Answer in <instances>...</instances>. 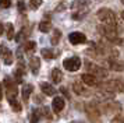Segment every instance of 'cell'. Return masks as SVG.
<instances>
[{
    "mask_svg": "<svg viewBox=\"0 0 124 123\" xmlns=\"http://www.w3.org/2000/svg\"><path fill=\"white\" fill-rule=\"evenodd\" d=\"M4 85H6V89H7V99L17 98V94H18L17 85H16V83H14L10 77L4 78Z\"/></svg>",
    "mask_w": 124,
    "mask_h": 123,
    "instance_id": "277c9868",
    "label": "cell"
},
{
    "mask_svg": "<svg viewBox=\"0 0 124 123\" xmlns=\"http://www.w3.org/2000/svg\"><path fill=\"white\" fill-rule=\"evenodd\" d=\"M89 4V0H74L71 3V9L74 10H82L85 7H88Z\"/></svg>",
    "mask_w": 124,
    "mask_h": 123,
    "instance_id": "4fadbf2b",
    "label": "cell"
},
{
    "mask_svg": "<svg viewBox=\"0 0 124 123\" xmlns=\"http://www.w3.org/2000/svg\"><path fill=\"white\" fill-rule=\"evenodd\" d=\"M81 80H82V83L86 84L88 87H95V85H98V81H99L93 74H88V73L82 74V76H81Z\"/></svg>",
    "mask_w": 124,
    "mask_h": 123,
    "instance_id": "ba28073f",
    "label": "cell"
},
{
    "mask_svg": "<svg viewBox=\"0 0 124 123\" xmlns=\"http://www.w3.org/2000/svg\"><path fill=\"white\" fill-rule=\"evenodd\" d=\"M109 64H110V69L112 70H117V71H123V64L121 63H117L114 59H109Z\"/></svg>",
    "mask_w": 124,
    "mask_h": 123,
    "instance_id": "ffe728a7",
    "label": "cell"
},
{
    "mask_svg": "<svg viewBox=\"0 0 124 123\" xmlns=\"http://www.w3.org/2000/svg\"><path fill=\"white\" fill-rule=\"evenodd\" d=\"M3 32H4V28H3V24L0 22V35H1Z\"/></svg>",
    "mask_w": 124,
    "mask_h": 123,
    "instance_id": "d6a6232c",
    "label": "cell"
},
{
    "mask_svg": "<svg viewBox=\"0 0 124 123\" xmlns=\"http://www.w3.org/2000/svg\"><path fill=\"white\" fill-rule=\"evenodd\" d=\"M38 28H39L40 32H49L52 27H50V22H49V21H42Z\"/></svg>",
    "mask_w": 124,
    "mask_h": 123,
    "instance_id": "7402d4cb",
    "label": "cell"
},
{
    "mask_svg": "<svg viewBox=\"0 0 124 123\" xmlns=\"http://www.w3.org/2000/svg\"><path fill=\"white\" fill-rule=\"evenodd\" d=\"M17 7H18V10L21 11V13H24V11L27 10V4H25L24 1H21V0L17 3Z\"/></svg>",
    "mask_w": 124,
    "mask_h": 123,
    "instance_id": "83f0119b",
    "label": "cell"
},
{
    "mask_svg": "<svg viewBox=\"0 0 124 123\" xmlns=\"http://www.w3.org/2000/svg\"><path fill=\"white\" fill-rule=\"evenodd\" d=\"M32 91H34V85H31V84H27V85H24L23 87V101L24 102H28L29 101V95L32 94Z\"/></svg>",
    "mask_w": 124,
    "mask_h": 123,
    "instance_id": "7c38bea8",
    "label": "cell"
},
{
    "mask_svg": "<svg viewBox=\"0 0 124 123\" xmlns=\"http://www.w3.org/2000/svg\"><path fill=\"white\" fill-rule=\"evenodd\" d=\"M36 49V44H35L34 41H28V42H25L24 45V52H27V53H32L35 52Z\"/></svg>",
    "mask_w": 124,
    "mask_h": 123,
    "instance_id": "e0dca14e",
    "label": "cell"
},
{
    "mask_svg": "<svg viewBox=\"0 0 124 123\" xmlns=\"http://www.w3.org/2000/svg\"><path fill=\"white\" fill-rule=\"evenodd\" d=\"M3 99V89H1V83H0V101Z\"/></svg>",
    "mask_w": 124,
    "mask_h": 123,
    "instance_id": "1f68e13d",
    "label": "cell"
},
{
    "mask_svg": "<svg viewBox=\"0 0 124 123\" xmlns=\"http://www.w3.org/2000/svg\"><path fill=\"white\" fill-rule=\"evenodd\" d=\"M60 92H62V94H64V97H66V98H68V99L71 98V95L68 94L67 88H64V87H62V88H60Z\"/></svg>",
    "mask_w": 124,
    "mask_h": 123,
    "instance_id": "f1b7e54d",
    "label": "cell"
},
{
    "mask_svg": "<svg viewBox=\"0 0 124 123\" xmlns=\"http://www.w3.org/2000/svg\"><path fill=\"white\" fill-rule=\"evenodd\" d=\"M96 16L99 18V21L102 24H107V25H114V27H117V17L114 14V11H112L110 9H101V10H98L96 13Z\"/></svg>",
    "mask_w": 124,
    "mask_h": 123,
    "instance_id": "7a4b0ae2",
    "label": "cell"
},
{
    "mask_svg": "<svg viewBox=\"0 0 124 123\" xmlns=\"http://www.w3.org/2000/svg\"><path fill=\"white\" fill-rule=\"evenodd\" d=\"M0 57L3 59V62H4V64H7V66H10V64H13V55H11V50L7 48L6 45H0Z\"/></svg>",
    "mask_w": 124,
    "mask_h": 123,
    "instance_id": "8992f818",
    "label": "cell"
},
{
    "mask_svg": "<svg viewBox=\"0 0 124 123\" xmlns=\"http://www.w3.org/2000/svg\"><path fill=\"white\" fill-rule=\"evenodd\" d=\"M60 38H62V32H60V29H54V31H53V35H52V39H50L52 45L56 46V45L60 42Z\"/></svg>",
    "mask_w": 124,
    "mask_h": 123,
    "instance_id": "d6986e66",
    "label": "cell"
},
{
    "mask_svg": "<svg viewBox=\"0 0 124 123\" xmlns=\"http://www.w3.org/2000/svg\"><path fill=\"white\" fill-rule=\"evenodd\" d=\"M68 41L73 45H79V44L86 42V36H85V34H82V32H71L68 35Z\"/></svg>",
    "mask_w": 124,
    "mask_h": 123,
    "instance_id": "52a82bcc",
    "label": "cell"
},
{
    "mask_svg": "<svg viewBox=\"0 0 124 123\" xmlns=\"http://www.w3.org/2000/svg\"><path fill=\"white\" fill-rule=\"evenodd\" d=\"M39 67H40V60L38 57H31L29 59V69H31V71L34 74H38Z\"/></svg>",
    "mask_w": 124,
    "mask_h": 123,
    "instance_id": "5bb4252c",
    "label": "cell"
},
{
    "mask_svg": "<svg viewBox=\"0 0 124 123\" xmlns=\"http://www.w3.org/2000/svg\"><path fill=\"white\" fill-rule=\"evenodd\" d=\"M40 55H42V57H45V59H47V60L54 57V53H53V50H52V49H46V48L40 49Z\"/></svg>",
    "mask_w": 124,
    "mask_h": 123,
    "instance_id": "44dd1931",
    "label": "cell"
},
{
    "mask_svg": "<svg viewBox=\"0 0 124 123\" xmlns=\"http://www.w3.org/2000/svg\"><path fill=\"white\" fill-rule=\"evenodd\" d=\"M85 14H86V11L79 10V13H74L73 16H71V18H73V20H81V18L85 17Z\"/></svg>",
    "mask_w": 124,
    "mask_h": 123,
    "instance_id": "484cf974",
    "label": "cell"
},
{
    "mask_svg": "<svg viewBox=\"0 0 124 123\" xmlns=\"http://www.w3.org/2000/svg\"><path fill=\"white\" fill-rule=\"evenodd\" d=\"M6 34H7V39L8 41L14 39V25L11 22H7L6 24Z\"/></svg>",
    "mask_w": 124,
    "mask_h": 123,
    "instance_id": "ac0fdd59",
    "label": "cell"
},
{
    "mask_svg": "<svg viewBox=\"0 0 124 123\" xmlns=\"http://www.w3.org/2000/svg\"><path fill=\"white\" fill-rule=\"evenodd\" d=\"M52 108H53L54 113H60L64 109V99L62 97H54V99L52 102Z\"/></svg>",
    "mask_w": 124,
    "mask_h": 123,
    "instance_id": "9c48e42d",
    "label": "cell"
},
{
    "mask_svg": "<svg viewBox=\"0 0 124 123\" xmlns=\"http://www.w3.org/2000/svg\"><path fill=\"white\" fill-rule=\"evenodd\" d=\"M8 102H10V105H11L13 111H16V112L21 111V105H20V102L17 101V98H11V99H8Z\"/></svg>",
    "mask_w": 124,
    "mask_h": 123,
    "instance_id": "603a6c76",
    "label": "cell"
},
{
    "mask_svg": "<svg viewBox=\"0 0 124 123\" xmlns=\"http://www.w3.org/2000/svg\"><path fill=\"white\" fill-rule=\"evenodd\" d=\"M112 123H123V116H121V115H117V116L112 120Z\"/></svg>",
    "mask_w": 124,
    "mask_h": 123,
    "instance_id": "f546056e",
    "label": "cell"
},
{
    "mask_svg": "<svg viewBox=\"0 0 124 123\" xmlns=\"http://www.w3.org/2000/svg\"><path fill=\"white\" fill-rule=\"evenodd\" d=\"M43 113H45V116L47 117V119H49V117H50V112H49V109H47V108H43Z\"/></svg>",
    "mask_w": 124,
    "mask_h": 123,
    "instance_id": "4dcf8cb0",
    "label": "cell"
},
{
    "mask_svg": "<svg viewBox=\"0 0 124 123\" xmlns=\"http://www.w3.org/2000/svg\"><path fill=\"white\" fill-rule=\"evenodd\" d=\"M52 80H53V83H57L60 84L63 80V73L59 70V69H53L52 70Z\"/></svg>",
    "mask_w": 124,
    "mask_h": 123,
    "instance_id": "9a60e30c",
    "label": "cell"
},
{
    "mask_svg": "<svg viewBox=\"0 0 124 123\" xmlns=\"http://www.w3.org/2000/svg\"><path fill=\"white\" fill-rule=\"evenodd\" d=\"M73 91H74L77 95H86V94H88V92L85 91L82 83H74V84H73Z\"/></svg>",
    "mask_w": 124,
    "mask_h": 123,
    "instance_id": "2e32d148",
    "label": "cell"
},
{
    "mask_svg": "<svg viewBox=\"0 0 124 123\" xmlns=\"http://www.w3.org/2000/svg\"><path fill=\"white\" fill-rule=\"evenodd\" d=\"M85 109H86V113L89 115L91 119H93V117H101V112L98 109V106L95 104H88V105L85 106Z\"/></svg>",
    "mask_w": 124,
    "mask_h": 123,
    "instance_id": "30bf717a",
    "label": "cell"
},
{
    "mask_svg": "<svg viewBox=\"0 0 124 123\" xmlns=\"http://www.w3.org/2000/svg\"><path fill=\"white\" fill-rule=\"evenodd\" d=\"M98 31H99V34H101L102 36H105L106 39H109L110 42H114V44H118V45L123 44L121 38L117 35V27H114V25H107V24H102V25L98 27Z\"/></svg>",
    "mask_w": 124,
    "mask_h": 123,
    "instance_id": "6da1fadb",
    "label": "cell"
},
{
    "mask_svg": "<svg viewBox=\"0 0 124 123\" xmlns=\"http://www.w3.org/2000/svg\"><path fill=\"white\" fill-rule=\"evenodd\" d=\"M85 66L89 69L91 71H93V76H95L98 80H103V78L107 77V73L105 69H102V67L96 66V64H93V63H91V62H86V64Z\"/></svg>",
    "mask_w": 124,
    "mask_h": 123,
    "instance_id": "5b68a950",
    "label": "cell"
},
{
    "mask_svg": "<svg viewBox=\"0 0 124 123\" xmlns=\"http://www.w3.org/2000/svg\"><path fill=\"white\" fill-rule=\"evenodd\" d=\"M11 6V0H0V9H8Z\"/></svg>",
    "mask_w": 124,
    "mask_h": 123,
    "instance_id": "4316f807",
    "label": "cell"
},
{
    "mask_svg": "<svg viewBox=\"0 0 124 123\" xmlns=\"http://www.w3.org/2000/svg\"><path fill=\"white\" fill-rule=\"evenodd\" d=\"M39 122V111L38 109H34L32 111V115H31V122L29 123H38Z\"/></svg>",
    "mask_w": 124,
    "mask_h": 123,
    "instance_id": "cb8c5ba5",
    "label": "cell"
},
{
    "mask_svg": "<svg viewBox=\"0 0 124 123\" xmlns=\"http://www.w3.org/2000/svg\"><path fill=\"white\" fill-rule=\"evenodd\" d=\"M63 66L68 71H77V70H79V67H81V59L77 57V56L68 57V59H66V60L63 62Z\"/></svg>",
    "mask_w": 124,
    "mask_h": 123,
    "instance_id": "3957f363",
    "label": "cell"
},
{
    "mask_svg": "<svg viewBox=\"0 0 124 123\" xmlns=\"http://www.w3.org/2000/svg\"><path fill=\"white\" fill-rule=\"evenodd\" d=\"M42 3H43L42 0H29V4H31V9H32V10H36V9H39Z\"/></svg>",
    "mask_w": 124,
    "mask_h": 123,
    "instance_id": "d4e9b609",
    "label": "cell"
},
{
    "mask_svg": "<svg viewBox=\"0 0 124 123\" xmlns=\"http://www.w3.org/2000/svg\"><path fill=\"white\" fill-rule=\"evenodd\" d=\"M40 89H42V92L47 97H54L56 95V89L53 85H50L49 83H40Z\"/></svg>",
    "mask_w": 124,
    "mask_h": 123,
    "instance_id": "8fae6325",
    "label": "cell"
}]
</instances>
